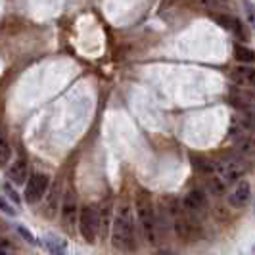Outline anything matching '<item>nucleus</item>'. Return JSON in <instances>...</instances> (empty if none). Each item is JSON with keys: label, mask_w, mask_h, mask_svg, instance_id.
<instances>
[{"label": "nucleus", "mask_w": 255, "mask_h": 255, "mask_svg": "<svg viewBox=\"0 0 255 255\" xmlns=\"http://www.w3.org/2000/svg\"><path fill=\"white\" fill-rule=\"evenodd\" d=\"M112 244L117 252L123 254H132L136 250L134 242V223H132V213L128 204H119L117 213L114 219V227H112Z\"/></svg>", "instance_id": "f257e3e1"}, {"label": "nucleus", "mask_w": 255, "mask_h": 255, "mask_svg": "<svg viewBox=\"0 0 255 255\" xmlns=\"http://www.w3.org/2000/svg\"><path fill=\"white\" fill-rule=\"evenodd\" d=\"M136 215L140 221V227L146 234V238L153 242L155 240V213H153L152 200L146 192H140L136 198Z\"/></svg>", "instance_id": "f03ea898"}, {"label": "nucleus", "mask_w": 255, "mask_h": 255, "mask_svg": "<svg viewBox=\"0 0 255 255\" xmlns=\"http://www.w3.org/2000/svg\"><path fill=\"white\" fill-rule=\"evenodd\" d=\"M79 230H81V236L89 244L96 242V234L100 230V219H98V213L94 209H90V207L81 209V213H79Z\"/></svg>", "instance_id": "7ed1b4c3"}, {"label": "nucleus", "mask_w": 255, "mask_h": 255, "mask_svg": "<svg viewBox=\"0 0 255 255\" xmlns=\"http://www.w3.org/2000/svg\"><path fill=\"white\" fill-rule=\"evenodd\" d=\"M50 188V177L48 175H42V173H35L31 179H29V184L25 188V200L27 204H37L44 198V194Z\"/></svg>", "instance_id": "20e7f679"}, {"label": "nucleus", "mask_w": 255, "mask_h": 255, "mask_svg": "<svg viewBox=\"0 0 255 255\" xmlns=\"http://www.w3.org/2000/svg\"><path fill=\"white\" fill-rule=\"evenodd\" d=\"M219 173H221V177L225 182H232V180H238L240 177L244 175V171H246V167L244 163L238 159V157H229V159H223L221 163H219Z\"/></svg>", "instance_id": "39448f33"}, {"label": "nucleus", "mask_w": 255, "mask_h": 255, "mask_svg": "<svg viewBox=\"0 0 255 255\" xmlns=\"http://www.w3.org/2000/svg\"><path fill=\"white\" fill-rule=\"evenodd\" d=\"M62 221H64L65 229L69 230V232H73L77 221V200L71 192L65 194L64 204H62Z\"/></svg>", "instance_id": "423d86ee"}, {"label": "nucleus", "mask_w": 255, "mask_h": 255, "mask_svg": "<svg viewBox=\"0 0 255 255\" xmlns=\"http://www.w3.org/2000/svg\"><path fill=\"white\" fill-rule=\"evenodd\" d=\"M250 198H252V186H250V182L240 180L236 184L234 192L229 196V204L232 207H244V205L250 202Z\"/></svg>", "instance_id": "0eeeda50"}, {"label": "nucleus", "mask_w": 255, "mask_h": 255, "mask_svg": "<svg viewBox=\"0 0 255 255\" xmlns=\"http://www.w3.org/2000/svg\"><path fill=\"white\" fill-rule=\"evenodd\" d=\"M27 177H29V165L25 159L13 161L12 167L8 169V179L12 180L13 184H25Z\"/></svg>", "instance_id": "6e6552de"}, {"label": "nucleus", "mask_w": 255, "mask_h": 255, "mask_svg": "<svg viewBox=\"0 0 255 255\" xmlns=\"http://www.w3.org/2000/svg\"><path fill=\"white\" fill-rule=\"evenodd\" d=\"M234 83H238L240 87H254L255 85V67L250 65H240L232 71Z\"/></svg>", "instance_id": "1a4fd4ad"}, {"label": "nucleus", "mask_w": 255, "mask_h": 255, "mask_svg": "<svg viewBox=\"0 0 255 255\" xmlns=\"http://www.w3.org/2000/svg\"><path fill=\"white\" fill-rule=\"evenodd\" d=\"M236 152L244 159H255V138L252 136H242L240 140L236 142Z\"/></svg>", "instance_id": "9d476101"}, {"label": "nucleus", "mask_w": 255, "mask_h": 255, "mask_svg": "<svg viewBox=\"0 0 255 255\" xmlns=\"http://www.w3.org/2000/svg\"><path fill=\"white\" fill-rule=\"evenodd\" d=\"M184 205L190 209V211H202L205 205H207V198L202 190H192L186 198H184Z\"/></svg>", "instance_id": "9b49d317"}, {"label": "nucleus", "mask_w": 255, "mask_h": 255, "mask_svg": "<svg viewBox=\"0 0 255 255\" xmlns=\"http://www.w3.org/2000/svg\"><path fill=\"white\" fill-rule=\"evenodd\" d=\"M44 244H46V248H48L50 255H67V250H65V242H64V240H60L58 236H54V234H48V236L44 238Z\"/></svg>", "instance_id": "f8f14e48"}, {"label": "nucleus", "mask_w": 255, "mask_h": 255, "mask_svg": "<svg viewBox=\"0 0 255 255\" xmlns=\"http://www.w3.org/2000/svg\"><path fill=\"white\" fill-rule=\"evenodd\" d=\"M56 213H58V190L54 188V190L50 192V196L46 198V205H44V209H42V215L46 219H54Z\"/></svg>", "instance_id": "ddd939ff"}, {"label": "nucleus", "mask_w": 255, "mask_h": 255, "mask_svg": "<svg viewBox=\"0 0 255 255\" xmlns=\"http://www.w3.org/2000/svg\"><path fill=\"white\" fill-rule=\"evenodd\" d=\"M234 58L242 64H254L255 62V52L250 50L248 46H242V44H236L234 46Z\"/></svg>", "instance_id": "4468645a"}, {"label": "nucleus", "mask_w": 255, "mask_h": 255, "mask_svg": "<svg viewBox=\"0 0 255 255\" xmlns=\"http://www.w3.org/2000/svg\"><path fill=\"white\" fill-rule=\"evenodd\" d=\"M217 21L221 25L225 27V29H230V31H234L236 35H242V27H240V21L238 19H234V17H230V15H219Z\"/></svg>", "instance_id": "2eb2a0df"}, {"label": "nucleus", "mask_w": 255, "mask_h": 255, "mask_svg": "<svg viewBox=\"0 0 255 255\" xmlns=\"http://www.w3.org/2000/svg\"><path fill=\"white\" fill-rule=\"evenodd\" d=\"M207 190L211 192L213 196H223L227 190V182L223 179H209L207 180Z\"/></svg>", "instance_id": "dca6fc26"}, {"label": "nucleus", "mask_w": 255, "mask_h": 255, "mask_svg": "<svg viewBox=\"0 0 255 255\" xmlns=\"http://www.w3.org/2000/svg\"><path fill=\"white\" fill-rule=\"evenodd\" d=\"M110 217H112V205L104 204L100 213H98V219H100V229L106 232L108 230V225H110Z\"/></svg>", "instance_id": "f3484780"}, {"label": "nucleus", "mask_w": 255, "mask_h": 255, "mask_svg": "<svg viewBox=\"0 0 255 255\" xmlns=\"http://www.w3.org/2000/svg\"><path fill=\"white\" fill-rule=\"evenodd\" d=\"M194 163H196V169H198V171H202V173H213V171H215V165H213L211 161L202 159V157L194 159Z\"/></svg>", "instance_id": "a211bd4d"}, {"label": "nucleus", "mask_w": 255, "mask_h": 255, "mask_svg": "<svg viewBox=\"0 0 255 255\" xmlns=\"http://www.w3.org/2000/svg\"><path fill=\"white\" fill-rule=\"evenodd\" d=\"M10 153H12V150H10V144L2 138V144H0V163H2V165H6V163H8Z\"/></svg>", "instance_id": "6ab92c4d"}, {"label": "nucleus", "mask_w": 255, "mask_h": 255, "mask_svg": "<svg viewBox=\"0 0 255 255\" xmlns=\"http://www.w3.org/2000/svg\"><path fill=\"white\" fill-rule=\"evenodd\" d=\"M244 8H246V17L250 21V25L255 27V8L250 0H244Z\"/></svg>", "instance_id": "aec40b11"}, {"label": "nucleus", "mask_w": 255, "mask_h": 255, "mask_svg": "<svg viewBox=\"0 0 255 255\" xmlns=\"http://www.w3.org/2000/svg\"><path fill=\"white\" fill-rule=\"evenodd\" d=\"M2 190H4V194H8V198L12 200L13 204L19 205V196H17V194H15L12 188H10V184H4V186H2Z\"/></svg>", "instance_id": "412c9836"}, {"label": "nucleus", "mask_w": 255, "mask_h": 255, "mask_svg": "<svg viewBox=\"0 0 255 255\" xmlns=\"http://www.w3.org/2000/svg\"><path fill=\"white\" fill-rule=\"evenodd\" d=\"M17 232H19V234H21V236L25 238L27 242L35 244V236H33V234H31V232H29V230L25 229V227H17Z\"/></svg>", "instance_id": "4be33fe9"}, {"label": "nucleus", "mask_w": 255, "mask_h": 255, "mask_svg": "<svg viewBox=\"0 0 255 255\" xmlns=\"http://www.w3.org/2000/svg\"><path fill=\"white\" fill-rule=\"evenodd\" d=\"M0 205H2V209H4V211H6L8 215H15V211H13V209L10 207V205L6 204V200H4V198H2V202H0Z\"/></svg>", "instance_id": "5701e85b"}, {"label": "nucleus", "mask_w": 255, "mask_h": 255, "mask_svg": "<svg viewBox=\"0 0 255 255\" xmlns=\"http://www.w3.org/2000/svg\"><path fill=\"white\" fill-rule=\"evenodd\" d=\"M153 255H175V254H169V252H159V254H153Z\"/></svg>", "instance_id": "b1692460"}]
</instances>
